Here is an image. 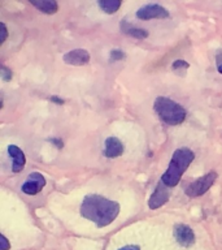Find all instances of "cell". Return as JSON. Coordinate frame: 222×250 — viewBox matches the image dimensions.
Listing matches in <instances>:
<instances>
[{
	"label": "cell",
	"mask_w": 222,
	"mask_h": 250,
	"mask_svg": "<svg viewBox=\"0 0 222 250\" xmlns=\"http://www.w3.org/2000/svg\"><path fill=\"white\" fill-rule=\"evenodd\" d=\"M121 210L120 203L99 194H87L81 203V215L85 219L104 228L114 222Z\"/></svg>",
	"instance_id": "1"
},
{
	"label": "cell",
	"mask_w": 222,
	"mask_h": 250,
	"mask_svg": "<svg viewBox=\"0 0 222 250\" xmlns=\"http://www.w3.org/2000/svg\"><path fill=\"white\" fill-rule=\"evenodd\" d=\"M195 154L192 150L187 147L177 148L173 152L170 163L167 169L161 176V181L169 188L175 187L181 181L183 173L190 167V164L194 162Z\"/></svg>",
	"instance_id": "2"
},
{
	"label": "cell",
	"mask_w": 222,
	"mask_h": 250,
	"mask_svg": "<svg viewBox=\"0 0 222 250\" xmlns=\"http://www.w3.org/2000/svg\"><path fill=\"white\" fill-rule=\"evenodd\" d=\"M153 109L159 115L160 120L166 125H181L186 120V109L177 102L171 101L169 98L159 97L153 102Z\"/></svg>",
	"instance_id": "3"
},
{
	"label": "cell",
	"mask_w": 222,
	"mask_h": 250,
	"mask_svg": "<svg viewBox=\"0 0 222 250\" xmlns=\"http://www.w3.org/2000/svg\"><path fill=\"white\" fill-rule=\"evenodd\" d=\"M216 179H217V173L216 172H209L206 175L200 176L199 179H196L195 181L187 185L186 189H185V193L190 198L200 197V195L205 194L206 191L209 190L212 185L214 184V181H216Z\"/></svg>",
	"instance_id": "4"
},
{
	"label": "cell",
	"mask_w": 222,
	"mask_h": 250,
	"mask_svg": "<svg viewBox=\"0 0 222 250\" xmlns=\"http://www.w3.org/2000/svg\"><path fill=\"white\" fill-rule=\"evenodd\" d=\"M136 17L139 20H146V21L153 19L163 20L169 17V12L166 8H164L160 4H147L136 11Z\"/></svg>",
	"instance_id": "5"
},
{
	"label": "cell",
	"mask_w": 222,
	"mask_h": 250,
	"mask_svg": "<svg viewBox=\"0 0 222 250\" xmlns=\"http://www.w3.org/2000/svg\"><path fill=\"white\" fill-rule=\"evenodd\" d=\"M169 198H170V188L160 180V183L156 185L155 191L149 197L148 206L151 210H157L161 206H164L169 201Z\"/></svg>",
	"instance_id": "6"
},
{
	"label": "cell",
	"mask_w": 222,
	"mask_h": 250,
	"mask_svg": "<svg viewBox=\"0 0 222 250\" xmlns=\"http://www.w3.org/2000/svg\"><path fill=\"white\" fill-rule=\"evenodd\" d=\"M46 187V179L42 173L39 172H33L27 176V180L22 184L21 190L27 195H35L42 191L43 188Z\"/></svg>",
	"instance_id": "7"
},
{
	"label": "cell",
	"mask_w": 222,
	"mask_h": 250,
	"mask_svg": "<svg viewBox=\"0 0 222 250\" xmlns=\"http://www.w3.org/2000/svg\"><path fill=\"white\" fill-rule=\"evenodd\" d=\"M174 237L179 245L183 248H190L195 244V233L191 229V227L186 224H175L173 229Z\"/></svg>",
	"instance_id": "8"
},
{
	"label": "cell",
	"mask_w": 222,
	"mask_h": 250,
	"mask_svg": "<svg viewBox=\"0 0 222 250\" xmlns=\"http://www.w3.org/2000/svg\"><path fill=\"white\" fill-rule=\"evenodd\" d=\"M62 59L68 65L82 66L90 62V54L89 51L83 50V48H75V50L66 52Z\"/></svg>",
	"instance_id": "9"
},
{
	"label": "cell",
	"mask_w": 222,
	"mask_h": 250,
	"mask_svg": "<svg viewBox=\"0 0 222 250\" xmlns=\"http://www.w3.org/2000/svg\"><path fill=\"white\" fill-rule=\"evenodd\" d=\"M125 146L117 137H108L104 144V155L109 159H114L124 154Z\"/></svg>",
	"instance_id": "10"
},
{
	"label": "cell",
	"mask_w": 222,
	"mask_h": 250,
	"mask_svg": "<svg viewBox=\"0 0 222 250\" xmlns=\"http://www.w3.org/2000/svg\"><path fill=\"white\" fill-rule=\"evenodd\" d=\"M8 154L13 159V163H12V171L15 173H18L25 168V164H26V158H25V154L18 146L16 145H9L8 146Z\"/></svg>",
	"instance_id": "11"
},
{
	"label": "cell",
	"mask_w": 222,
	"mask_h": 250,
	"mask_svg": "<svg viewBox=\"0 0 222 250\" xmlns=\"http://www.w3.org/2000/svg\"><path fill=\"white\" fill-rule=\"evenodd\" d=\"M120 29L124 34L129 35V37H132V38H135V39H146L148 38V35H149L148 30L142 29V27L132 26L131 23L128 22L126 20H122V21H121Z\"/></svg>",
	"instance_id": "12"
},
{
	"label": "cell",
	"mask_w": 222,
	"mask_h": 250,
	"mask_svg": "<svg viewBox=\"0 0 222 250\" xmlns=\"http://www.w3.org/2000/svg\"><path fill=\"white\" fill-rule=\"evenodd\" d=\"M30 4L46 15H55L58 11V4L55 0H30Z\"/></svg>",
	"instance_id": "13"
},
{
	"label": "cell",
	"mask_w": 222,
	"mask_h": 250,
	"mask_svg": "<svg viewBox=\"0 0 222 250\" xmlns=\"http://www.w3.org/2000/svg\"><path fill=\"white\" fill-rule=\"evenodd\" d=\"M121 0H99L97 5L100 7V9L108 15H113L116 13L121 7Z\"/></svg>",
	"instance_id": "14"
},
{
	"label": "cell",
	"mask_w": 222,
	"mask_h": 250,
	"mask_svg": "<svg viewBox=\"0 0 222 250\" xmlns=\"http://www.w3.org/2000/svg\"><path fill=\"white\" fill-rule=\"evenodd\" d=\"M12 76H13L12 70L9 68H7L5 65H1V68H0V77H1V80L5 82L11 81Z\"/></svg>",
	"instance_id": "15"
},
{
	"label": "cell",
	"mask_w": 222,
	"mask_h": 250,
	"mask_svg": "<svg viewBox=\"0 0 222 250\" xmlns=\"http://www.w3.org/2000/svg\"><path fill=\"white\" fill-rule=\"evenodd\" d=\"M125 59V52L122 50H112L111 51V60H114V62H118V60H122Z\"/></svg>",
	"instance_id": "16"
},
{
	"label": "cell",
	"mask_w": 222,
	"mask_h": 250,
	"mask_svg": "<svg viewBox=\"0 0 222 250\" xmlns=\"http://www.w3.org/2000/svg\"><path fill=\"white\" fill-rule=\"evenodd\" d=\"M190 66V64L187 62H185V60H175L174 62H173V65H171V68L173 69H187Z\"/></svg>",
	"instance_id": "17"
},
{
	"label": "cell",
	"mask_w": 222,
	"mask_h": 250,
	"mask_svg": "<svg viewBox=\"0 0 222 250\" xmlns=\"http://www.w3.org/2000/svg\"><path fill=\"white\" fill-rule=\"evenodd\" d=\"M0 30H1L0 31V33H1V37H0V44H3V43L5 42V39L8 38V29L4 22L0 23Z\"/></svg>",
	"instance_id": "18"
},
{
	"label": "cell",
	"mask_w": 222,
	"mask_h": 250,
	"mask_svg": "<svg viewBox=\"0 0 222 250\" xmlns=\"http://www.w3.org/2000/svg\"><path fill=\"white\" fill-rule=\"evenodd\" d=\"M0 242H1V248H0L1 250H8L11 248V244H9V241H8L7 237H5L4 234L0 236Z\"/></svg>",
	"instance_id": "19"
},
{
	"label": "cell",
	"mask_w": 222,
	"mask_h": 250,
	"mask_svg": "<svg viewBox=\"0 0 222 250\" xmlns=\"http://www.w3.org/2000/svg\"><path fill=\"white\" fill-rule=\"evenodd\" d=\"M51 142H52V144H55L56 145V146H57L58 148H61L62 146H64V144H62V141H60L58 140V138H51Z\"/></svg>",
	"instance_id": "20"
},
{
	"label": "cell",
	"mask_w": 222,
	"mask_h": 250,
	"mask_svg": "<svg viewBox=\"0 0 222 250\" xmlns=\"http://www.w3.org/2000/svg\"><path fill=\"white\" fill-rule=\"evenodd\" d=\"M50 101L54 102V103H56V104H58V105L64 104V101H62V99H60L58 97H51Z\"/></svg>",
	"instance_id": "21"
},
{
	"label": "cell",
	"mask_w": 222,
	"mask_h": 250,
	"mask_svg": "<svg viewBox=\"0 0 222 250\" xmlns=\"http://www.w3.org/2000/svg\"><path fill=\"white\" fill-rule=\"evenodd\" d=\"M118 250H140V248L138 245H128L124 246V248H121Z\"/></svg>",
	"instance_id": "22"
},
{
	"label": "cell",
	"mask_w": 222,
	"mask_h": 250,
	"mask_svg": "<svg viewBox=\"0 0 222 250\" xmlns=\"http://www.w3.org/2000/svg\"><path fill=\"white\" fill-rule=\"evenodd\" d=\"M217 69H218V72H220V73L222 74V62H220V64H218Z\"/></svg>",
	"instance_id": "23"
}]
</instances>
